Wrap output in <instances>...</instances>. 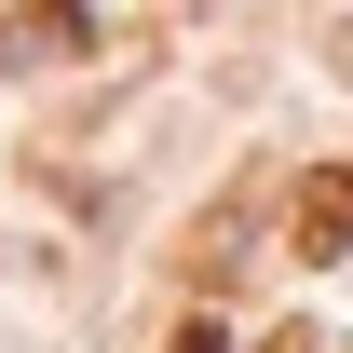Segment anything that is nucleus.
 <instances>
[{
    "label": "nucleus",
    "mask_w": 353,
    "mask_h": 353,
    "mask_svg": "<svg viewBox=\"0 0 353 353\" xmlns=\"http://www.w3.org/2000/svg\"><path fill=\"white\" fill-rule=\"evenodd\" d=\"M285 245L299 259H353V163H312L285 190Z\"/></svg>",
    "instance_id": "nucleus-1"
},
{
    "label": "nucleus",
    "mask_w": 353,
    "mask_h": 353,
    "mask_svg": "<svg viewBox=\"0 0 353 353\" xmlns=\"http://www.w3.org/2000/svg\"><path fill=\"white\" fill-rule=\"evenodd\" d=\"M54 54H82V0H14L0 14V68H54Z\"/></svg>",
    "instance_id": "nucleus-2"
},
{
    "label": "nucleus",
    "mask_w": 353,
    "mask_h": 353,
    "mask_svg": "<svg viewBox=\"0 0 353 353\" xmlns=\"http://www.w3.org/2000/svg\"><path fill=\"white\" fill-rule=\"evenodd\" d=\"M176 353H231V340H218V326H176Z\"/></svg>",
    "instance_id": "nucleus-3"
},
{
    "label": "nucleus",
    "mask_w": 353,
    "mask_h": 353,
    "mask_svg": "<svg viewBox=\"0 0 353 353\" xmlns=\"http://www.w3.org/2000/svg\"><path fill=\"white\" fill-rule=\"evenodd\" d=\"M272 353H326V340H312V326H285V340H272Z\"/></svg>",
    "instance_id": "nucleus-4"
}]
</instances>
